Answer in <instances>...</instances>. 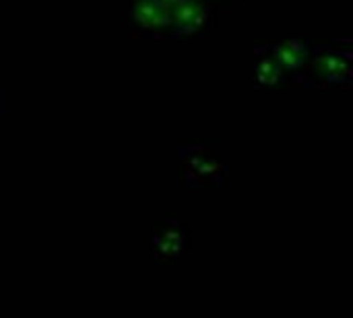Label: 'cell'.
<instances>
[{
  "label": "cell",
  "instance_id": "1",
  "mask_svg": "<svg viewBox=\"0 0 353 318\" xmlns=\"http://www.w3.org/2000/svg\"><path fill=\"white\" fill-rule=\"evenodd\" d=\"M155 246V259L165 263V261H176L184 248H186V232L178 221L168 223L153 240Z\"/></svg>",
  "mask_w": 353,
  "mask_h": 318
}]
</instances>
